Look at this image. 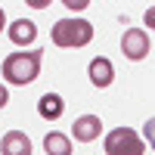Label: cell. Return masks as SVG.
<instances>
[{
    "label": "cell",
    "mask_w": 155,
    "mask_h": 155,
    "mask_svg": "<svg viewBox=\"0 0 155 155\" xmlns=\"http://www.w3.org/2000/svg\"><path fill=\"white\" fill-rule=\"evenodd\" d=\"M0 152L3 155H31V140L22 130H9L3 140H0Z\"/></svg>",
    "instance_id": "obj_8"
},
{
    "label": "cell",
    "mask_w": 155,
    "mask_h": 155,
    "mask_svg": "<svg viewBox=\"0 0 155 155\" xmlns=\"http://www.w3.org/2000/svg\"><path fill=\"white\" fill-rule=\"evenodd\" d=\"M146 143L143 137L130 127H115L112 134H106V155H143Z\"/></svg>",
    "instance_id": "obj_3"
},
{
    "label": "cell",
    "mask_w": 155,
    "mask_h": 155,
    "mask_svg": "<svg viewBox=\"0 0 155 155\" xmlns=\"http://www.w3.org/2000/svg\"><path fill=\"white\" fill-rule=\"evenodd\" d=\"M9 102V90H6V84H0V109H3Z\"/></svg>",
    "instance_id": "obj_13"
},
{
    "label": "cell",
    "mask_w": 155,
    "mask_h": 155,
    "mask_svg": "<svg viewBox=\"0 0 155 155\" xmlns=\"http://www.w3.org/2000/svg\"><path fill=\"white\" fill-rule=\"evenodd\" d=\"M143 137H146V143L155 149V118H149V121H146V127H143Z\"/></svg>",
    "instance_id": "obj_11"
},
{
    "label": "cell",
    "mask_w": 155,
    "mask_h": 155,
    "mask_svg": "<svg viewBox=\"0 0 155 155\" xmlns=\"http://www.w3.org/2000/svg\"><path fill=\"white\" fill-rule=\"evenodd\" d=\"M149 50H152V41H149V34L143 28H127L124 31V37H121V53L130 59V62L146 59Z\"/></svg>",
    "instance_id": "obj_4"
},
{
    "label": "cell",
    "mask_w": 155,
    "mask_h": 155,
    "mask_svg": "<svg viewBox=\"0 0 155 155\" xmlns=\"http://www.w3.org/2000/svg\"><path fill=\"white\" fill-rule=\"evenodd\" d=\"M65 9H87V3L81 0V3H74V0H65Z\"/></svg>",
    "instance_id": "obj_14"
},
{
    "label": "cell",
    "mask_w": 155,
    "mask_h": 155,
    "mask_svg": "<svg viewBox=\"0 0 155 155\" xmlns=\"http://www.w3.org/2000/svg\"><path fill=\"white\" fill-rule=\"evenodd\" d=\"M87 74H90V84H93V87H109L115 81V65L106 56H96V59H90Z\"/></svg>",
    "instance_id": "obj_6"
},
{
    "label": "cell",
    "mask_w": 155,
    "mask_h": 155,
    "mask_svg": "<svg viewBox=\"0 0 155 155\" xmlns=\"http://www.w3.org/2000/svg\"><path fill=\"white\" fill-rule=\"evenodd\" d=\"M143 19H146L149 28H155V6H149V9H146V16H143Z\"/></svg>",
    "instance_id": "obj_12"
},
{
    "label": "cell",
    "mask_w": 155,
    "mask_h": 155,
    "mask_svg": "<svg viewBox=\"0 0 155 155\" xmlns=\"http://www.w3.org/2000/svg\"><path fill=\"white\" fill-rule=\"evenodd\" d=\"M44 152L47 155H71V137L68 134H59V130L47 134L44 137Z\"/></svg>",
    "instance_id": "obj_10"
},
{
    "label": "cell",
    "mask_w": 155,
    "mask_h": 155,
    "mask_svg": "<svg viewBox=\"0 0 155 155\" xmlns=\"http://www.w3.org/2000/svg\"><path fill=\"white\" fill-rule=\"evenodd\" d=\"M9 41L16 44V47H28L37 41V25L31 19H16L9 25Z\"/></svg>",
    "instance_id": "obj_7"
},
{
    "label": "cell",
    "mask_w": 155,
    "mask_h": 155,
    "mask_svg": "<svg viewBox=\"0 0 155 155\" xmlns=\"http://www.w3.org/2000/svg\"><path fill=\"white\" fill-rule=\"evenodd\" d=\"M50 37H53V44L62 47V50H68V47H87L90 41H93V25H90L87 19L68 16V19H59L53 25Z\"/></svg>",
    "instance_id": "obj_2"
},
{
    "label": "cell",
    "mask_w": 155,
    "mask_h": 155,
    "mask_svg": "<svg viewBox=\"0 0 155 155\" xmlns=\"http://www.w3.org/2000/svg\"><path fill=\"white\" fill-rule=\"evenodd\" d=\"M71 134H74L78 143H93V140L102 134V121H99V115H81V118L74 121Z\"/></svg>",
    "instance_id": "obj_5"
},
{
    "label": "cell",
    "mask_w": 155,
    "mask_h": 155,
    "mask_svg": "<svg viewBox=\"0 0 155 155\" xmlns=\"http://www.w3.org/2000/svg\"><path fill=\"white\" fill-rule=\"evenodd\" d=\"M41 50H19V53H9L3 59V81L6 84H19L28 87L37 74H41Z\"/></svg>",
    "instance_id": "obj_1"
},
{
    "label": "cell",
    "mask_w": 155,
    "mask_h": 155,
    "mask_svg": "<svg viewBox=\"0 0 155 155\" xmlns=\"http://www.w3.org/2000/svg\"><path fill=\"white\" fill-rule=\"evenodd\" d=\"M62 109H65V102H62L59 93H44L37 99V112H41V118H47V121H56L62 115Z\"/></svg>",
    "instance_id": "obj_9"
},
{
    "label": "cell",
    "mask_w": 155,
    "mask_h": 155,
    "mask_svg": "<svg viewBox=\"0 0 155 155\" xmlns=\"http://www.w3.org/2000/svg\"><path fill=\"white\" fill-rule=\"evenodd\" d=\"M3 25H6V16H3V9H0V31H3Z\"/></svg>",
    "instance_id": "obj_15"
}]
</instances>
